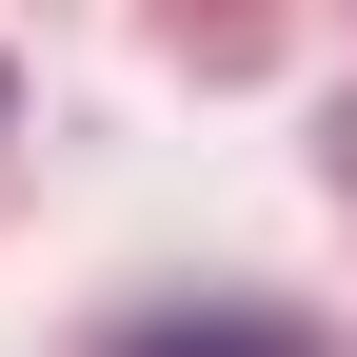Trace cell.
Listing matches in <instances>:
<instances>
[{
	"instance_id": "cell-1",
	"label": "cell",
	"mask_w": 357,
	"mask_h": 357,
	"mask_svg": "<svg viewBox=\"0 0 357 357\" xmlns=\"http://www.w3.org/2000/svg\"><path fill=\"white\" fill-rule=\"evenodd\" d=\"M119 357H318V337H278V318H238V298H199V318H139Z\"/></svg>"
}]
</instances>
